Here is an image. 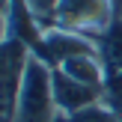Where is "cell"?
Masks as SVG:
<instances>
[{
    "mask_svg": "<svg viewBox=\"0 0 122 122\" xmlns=\"http://www.w3.org/2000/svg\"><path fill=\"white\" fill-rule=\"evenodd\" d=\"M57 69L66 71L69 77H75V81L86 83V86L98 89V92H104V86H107L104 63H101V57H95V54H86V57H71V60H66V63H60Z\"/></svg>",
    "mask_w": 122,
    "mask_h": 122,
    "instance_id": "obj_5",
    "label": "cell"
},
{
    "mask_svg": "<svg viewBox=\"0 0 122 122\" xmlns=\"http://www.w3.org/2000/svg\"><path fill=\"white\" fill-rule=\"evenodd\" d=\"M86 54L98 57V42L95 39L75 33V30H63V27L45 30V63L48 66H60L71 57H86Z\"/></svg>",
    "mask_w": 122,
    "mask_h": 122,
    "instance_id": "obj_3",
    "label": "cell"
},
{
    "mask_svg": "<svg viewBox=\"0 0 122 122\" xmlns=\"http://www.w3.org/2000/svg\"><path fill=\"white\" fill-rule=\"evenodd\" d=\"M51 69L42 57L30 54L27 69H24V81L15 98V116L12 122H60L63 113L54 98V83H51Z\"/></svg>",
    "mask_w": 122,
    "mask_h": 122,
    "instance_id": "obj_1",
    "label": "cell"
},
{
    "mask_svg": "<svg viewBox=\"0 0 122 122\" xmlns=\"http://www.w3.org/2000/svg\"><path fill=\"white\" fill-rule=\"evenodd\" d=\"M116 15L122 18V0H116Z\"/></svg>",
    "mask_w": 122,
    "mask_h": 122,
    "instance_id": "obj_9",
    "label": "cell"
},
{
    "mask_svg": "<svg viewBox=\"0 0 122 122\" xmlns=\"http://www.w3.org/2000/svg\"><path fill=\"white\" fill-rule=\"evenodd\" d=\"M9 42V21H6V9H0V45Z\"/></svg>",
    "mask_w": 122,
    "mask_h": 122,
    "instance_id": "obj_8",
    "label": "cell"
},
{
    "mask_svg": "<svg viewBox=\"0 0 122 122\" xmlns=\"http://www.w3.org/2000/svg\"><path fill=\"white\" fill-rule=\"evenodd\" d=\"M116 18V0H60L51 27L75 30L98 39Z\"/></svg>",
    "mask_w": 122,
    "mask_h": 122,
    "instance_id": "obj_2",
    "label": "cell"
},
{
    "mask_svg": "<svg viewBox=\"0 0 122 122\" xmlns=\"http://www.w3.org/2000/svg\"><path fill=\"white\" fill-rule=\"evenodd\" d=\"M51 83H54V98H57V107H60L63 116H71V113L83 110V107H89V104L104 101V92H98V89H92V86H86V83L69 77L66 71H60L57 66L51 69Z\"/></svg>",
    "mask_w": 122,
    "mask_h": 122,
    "instance_id": "obj_4",
    "label": "cell"
},
{
    "mask_svg": "<svg viewBox=\"0 0 122 122\" xmlns=\"http://www.w3.org/2000/svg\"><path fill=\"white\" fill-rule=\"evenodd\" d=\"M60 122H122V116L107 101H98V104H89V107H83V110L71 113V116H63Z\"/></svg>",
    "mask_w": 122,
    "mask_h": 122,
    "instance_id": "obj_6",
    "label": "cell"
},
{
    "mask_svg": "<svg viewBox=\"0 0 122 122\" xmlns=\"http://www.w3.org/2000/svg\"><path fill=\"white\" fill-rule=\"evenodd\" d=\"M57 3H60V0H27L30 12H33V15L42 21V27H45V30L54 24V12H57Z\"/></svg>",
    "mask_w": 122,
    "mask_h": 122,
    "instance_id": "obj_7",
    "label": "cell"
},
{
    "mask_svg": "<svg viewBox=\"0 0 122 122\" xmlns=\"http://www.w3.org/2000/svg\"><path fill=\"white\" fill-rule=\"evenodd\" d=\"M6 6H9V0H0V9H6Z\"/></svg>",
    "mask_w": 122,
    "mask_h": 122,
    "instance_id": "obj_10",
    "label": "cell"
}]
</instances>
